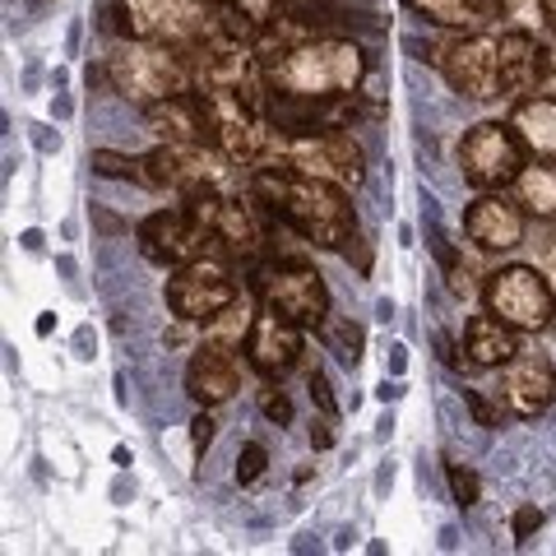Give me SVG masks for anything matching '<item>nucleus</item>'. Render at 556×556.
Returning a JSON list of instances; mask_svg holds the SVG:
<instances>
[{"instance_id":"4468645a","label":"nucleus","mask_w":556,"mask_h":556,"mask_svg":"<svg viewBox=\"0 0 556 556\" xmlns=\"http://www.w3.org/2000/svg\"><path fill=\"white\" fill-rule=\"evenodd\" d=\"M501 399L515 417H538L556 404V367L543 353H519L501 367Z\"/></svg>"},{"instance_id":"c85d7f7f","label":"nucleus","mask_w":556,"mask_h":556,"mask_svg":"<svg viewBox=\"0 0 556 556\" xmlns=\"http://www.w3.org/2000/svg\"><path fill=\"white\" fill-rule=\"evenodd\" d=\"M237 10L247 14L255 28H265V24H274V20H283V14L292 10V0H237Z\"/></svg>"},{"instance_id":"a18cd8bd","label":"nucleus","mask_w":556,"mask_h":556,"mask_svg":"<svg viewBox=\"0 0 556 556\" xmlns=\"http://www.w3.org/2000/svg\"><path fill=\"white\" fill-rule=\"evenodd\" d=\"M543 28L556 38V0H543Z\"/></svg>"},{"instance_id":"b1692460","label":"nucleus","mask_w":556,"mask_h":556,"mask_svg":"<svg viewBox=\"0 0 556 556\" xmlns=\"http://www.w3.org/2000/svg\"><path fill=\"white\" fill-rule=\"evenodd\" d=\"M510 195H515V204L525 208L529 218H538V223H556V163L529 159L525 172L515 177Z\"/></svg>"},{"instance_id":"393cba45","label":"nucleus","mask_w":556,"mask_h":556,"mask_svg":"<svg viewBox=\"0 0 556 556\" xmlns=\"http://www.w3.org/2000/svg\"><path fill=\"white\" fill-rule=\"evenodd\" d=\"M320 339H325L329 353H339L348 362V367H357L362 362V329L348 316H325L320 320Z\"/></svg>"},{"instance_id":"49530a36","label":"nucleus","mask_w":556,"mask_h":556,"mask_svg":"<svg viewBox=\"0 0 556 556\" xmlns=\"http://www.w3.org/2000/svg\"><path fill=\"white\" fill-rule=\"evenodd\" d=\"M20 241H24V251H42V232H38V228H33V232H24Z\"/></svg>"},{"instance_id":"5701e85b","label":"nucleus","mask_w":556,"mask_h":556,"mask_svg":"<svg viewBox=\"0 0 556 556\" xmlns=\"http://www.w3.org/2000/svg\"><path fill=\"white\" fill-rule=\"evenodd\" d=\"M214 237H218V247L228 255H241V260L265 255V232H260L251 204H241V200H223L218 218H214Z\"/></svg>"},{"instance_id":"f257e3e1","label":"nucleus","mask_w":556,"mask_h":556,"mask_svg":"<svg viewBox=\"0 0 556 556\" xmlns=\"http://www.w3.org/2000/svg\"><path fill=\"white\" fill-rule=\"evenodd\" d=\"M251 195L260 204H269V214L316 251L348 255L362 241L357 208L343 186L302 177V172H292L288 163H265V167H251Z\"/></svg>"},{"instance_id":"dca6fc26","label":"nucleus","mask_w":556,"mask_h":556,"mask_svg":"<svg viewBox=\"0 0 556 556\" xmlns=\"http://www.w3.org/2000/svg\"><path fill=\"white\" fill-rule=\"evenodd\" d=\"M144 126L163 139V144H214V121L200 89L190 93H172L163 102H149L144 108Z\"/></svg>"},{"instance_id":"f3484780","label":"nucleus","mask_w":556,"mask_h":556,"mask_svg":"<svg viewBox=\"0 0 556 556\" xmlns=\"http://www.w3.org/2000/svg\"><path fill=\"white\" fill-rule=\"evenodd\" d=\"M241 390V362L237 353H223L214 343H200L186 362V394L200 408H218Z\"/></svg>"},{"instance_id":"7c9ffc66","label":"nucleus","mask_w":556,"mask_h":556,"mask_svg":"<svg viewBox=\"0 0 556 556\" xmlns=\"http://www.w3.org/2000/svg\"><path fill=\"white\" fill-rule=\"evenodd\" d=\"M445 283H450V292H455V298H473V292H478L473 269H468L459 255H450V260H445Z\"/></svg>"},{"instance_id":"f704fd0d","label":"nucleus","mask_w":556,"mask_h":556,"mask_svg":"<svg viewBox=\"0 0 556 556\" xmlns=\"http://www.w3.org/2000/svg\"><path fill=\"white\" fill-rule=\"evenodd\" d=\"M214 437H218V422L208 417V408H200L195 417H190V445H195L200 455H204V450L214 445Z\"/></svg>"},{"instance_id":"4c0bfd02","label":"nucleus","mask_w":556,"mask_h":556,"mask_svg":"<svg viewBox=\"0 0 556 556\" xmlns=\"http://www.w3.org/2000/svg\"><path fill=\"white\" fill-rule=\"evenodd\" d=\"M538 269H543V278H547L552 292H556V232L543 241V251H538Z\"/></svg>"},{"instance_id":"864d4df0","label":"nucleus","mask_w":556,"mask_h":556,"mask_svg":"<svg viewBox=\"0 0 556 556\" xmlns=\"http://www.w3.org/2000/svg\"><path fill=\"white\" fill-rule=\"evenodd\" d=\"M214 5H237V0H214Z\"/></svg>"},{"instance_id":"09e8293b","label":"nucleus","mask_w":556,"mask_h":556,"mask_svg":"<svg viewBox=\"0 0 556 556\" xmlns=\"http://www.w3.org/2000/svg\"><path fill=\"white\" fill-rule=\"evenodd\" d=\"M112 464H116V468H130V450L116 445V450H112Z\"/></svg>"},{"instance_id":"37998d69","label":"nucleus","mask_w":556,"mask_h":556,"mask_svg":"<svg viewBox=\"0 0 556 556\" xmlns=\"http://www.w3.org/2000/svg\"><path fill=\"white\" fill-rule=\"evenodd\" d=\"M437 348H441V362H445V367H455V371H459V367H464V362H459V357H455V343H450V339H445V334H437Z\"/></svg>"},{"instance_id":"423d86ee","label":"nucleus","mask_w":556,"mask_h":556,"mask_svg":"<svg viewBox=\"0 0 556 556\" xmlns=\"http://www.w3.org/2000/svg\"><path fill=\"white\" fill-rule=\"evenodd\" d=\"M482 302L496 320L515 325L519 334H538V329H547L556 316V292L538 265H506V269L486 274Z\"/></svg>"},{"instance_id":"8fccbe9b","label":"nucleus","mask_w":556,"mask_h":556,"mask_svg":"<svg viewBox=\"0 0 556 556\" xmlns=\"http://www.w3.org/2000/svg\"><path fill=\"white\" fill-rule=\"evenodd\" d=\"M70 112H75V108H70V98H56V102H51V116H70Z\"/></svg>"},{"instance_id":"a878e982","label":"nucleus","mask_w":556,"mask_h":556,"mask_svg":"<svg viewBox=\"0 0 556 556\" xmlns=\"http://www.w3.org/2000/svg\"><path fill=\"white\" fill-rule=\"evenodd\" d=\"M93 172L98 177H112V181H139L144 186V159H126V153H112V149H93Z\"/></svg>"},{"instance_id":"79ce46f5","label":"nucleus","mask_w":556,"mask_h":556,"mask_svg":"<svg viewBox=\"0 0 556 556\" xmlns=\"http://www.w3.org/2000/svg\"><path fill=\"white\" fill-rule=\"evenodd\" d=\"M399 394H404V386H399V380H380V386H376V399H380V404H394Z\"/></svg>"},{"instance_id":"6ab92c4d","label":"nucleus","mask_w":556,"mask_h":556,"mask_svg":"<svg viewBox=\"0 0 556 556\" xmlns=\"http://www.w3.org/2000/svg\"><path fill=\"white\" fill-rule=\"evenodd\" d=\"M510 126H515V135H519V144H525L529 159L556 163V98H547V93L515 98Z\"/></svg>"},{"instance_id":"603ef678","label":"nucleus","mask_w":556,"mask_h":556,"mask_svg":"<svg viewBox=\"0 0 556 556\" xmlns=\"http://www.w3.org/2000/svg\"><path fill=\"white\" fill-rule=\"evenodd\" d=\"M353 538H357L353 529H339V538H334V547H339V552H343V547H353Z\"/></svg>"},{"instance_id":"de8ad7c7","label":"nucleus","mask_w":556,"mask_h":556,"mask_svg":"<svg viewBox=\"0 0 556 556\" xmlns=\"http://www.w3.org/2000/svg\"><path fill=\"white\" fill-rule=\"evenodd\" d=\"M51 329H56V316H51V311H42V316H38V334L47 339V334H51Z\"/></svg>"},{"instance_id":"9b49d317","label":"nucleus","mask_w":556,"mask_h":556,"mask_svg":"<svg viewBox=\"0 0 556 556\" xmlns=\"http://www.w3.org/2000/svg\"><path fill=\"white\" fill-rule=\"evenodd\" d=\"M441 75L468 102L501 98V42L496 33H455L441 47Z\"/></svg>"},{"instance_id":"ddd939ff","label":"nucleus","mask_w":556,"mask_h":556,"mask_svg":"<svg viewBox=\"0 0 556 556\" xmlns=\"http://www.w3.org/2000/svg\"><path fill=\"white\" fill-rule=\"evenodd\" d=\"M525 228H529V214L506 190H482V195L464 208V237L473 241L478 251H515L519 241H525Z\"/></svg>"},{"instance_id":"a211bd4d","label":"nucleus","mask_w":556,"mask_h":556,"mask_svg":"<svg viewBox=\"0 0 556 556\" xmlns=\"http://www.w3.org/2000/svg\"><path fill=\"white\" fill-rule=\"evenodd\" d=\"M501 42V98H525L538 89V51L543 42L529 28H506L496 33Z\"/></svg>"},{"instance_id":"cd10ccee","label":"nucleus","mask_w":556,"mask_h":556,"mask_svg":"<svg viewBox=\"0 0 556 556\" xmlns=\"http://www.w3.org/2000/svg\"><path fill=\"white\" fill-rule=\"evenodd\" d=\"M265 464H269V450L260 445V441H247L241 445V455H237V468H232V478L241 482V486H251L260 473H265Z\"/></svg>"},{"instance_id":"473e14b6","label":"nucleus","mask_w":556,"mask_h":556,"mask_svg":"<svg viewBox=\"0 0 556 556\" xmlns=\"http://www.w3.org/2000/svg\"><path fill=\"white\" fill-rule=\"evenodd\" d=\"M538 529H543V510H538V506H519V510L510 515V533L519 538V543H529Z\"/></svg>"},{"instance_id":"bb28decb","label":"nucleus","mask_w":556,"mask_h":556,"mask_svg":"<svg viewBox=\"0 0 556 556\" xmlns=\"http://www.w3.org/2000/svg\"><path fill=\"white\" fill-rule=\"evenodd\" d=\"M445 482H450V496H455L459 510H468V506H478L482 501V482H478V473L468 464L445 459Z\"/></svg>"},{"instance_id":"9d476101","label":"nucleus","mask_w":556,"mask_h":556,"mask_svg":"<svg viewBox=\"0 0 556 556\" xmlns=\"http://www.w3.org/2000/svg\"><path fill=\"white\" fill-rule=\"evenodd\" d=\"M241 298V283L232 278V269L223 265L214 255H200L190 265L172 269L167 278V311L177 320H190V325H204L214 320L223 306Z\"/></svg>"},{"instance_id":"1a4fd4ad","label":"nucleus","mask_w":556,"mask_h":556,"mask_svg":"<svg viewBox=\"0 0 556 556\" xmlns=\"http://www.w3.org/2000/svg\"><path fill=\"white\" fill-rule=\"evenodd\" d=\"M255 298L265 311H278L302 329H320V320L329 316V288L316 265H260Z\"/></svg>"},{"instance_id":"3c124183","label":"nucleus","mask_w":556,"mask_h":556,"mask_svg":"<svg viewBox=\"0 0 556 556\" xmlns=\"http://www.w3.org/2000/svg\"><path fill=\"white\" fill-rule=\"evenodd\" d=\"M376 320L390 325V320H394V302H380V306H376Z\"/></svg>"},{"instance_id":"412c9836","label":"nucleus","mask_w":556,"mask_h":556,"mask_svg":"<svg viewBox=\"0 0 556 556\" xmlns=\"http://www.w3.org/2000/svg\"><path fill=\"white\" fill-rule=\"evenodd\" d=\"M408 10L450 33H482L506 14V0H408Z\"/></svg>"},{"instance_id":"20e7f679","label":"nucleus","mask_w":556,"mask_h":556,"mask_svg":"<svg viewBox=\"0 0 556 556\" xmlns=\"http://www.w3.org/2000/svg\"><path fill=\"white\" fill-rule=\"evenodd\" d=\"M121 38L195 51L218 33L214 0H116Z\"/></svg>"},{"instance_id":"a19ab883","label":"nucleus","mask_w":556,"mask_h":556,"mask_svg":"<svg viewBox=\"0 0 556 556\" xmlns=\"http://www.w3.org/2000/svg\"><path fill=\"white\" fill-rule=\"evenodd\" d=\"M28 130H33V139H38L42 153H56V149H61V135L51 130V126H28Z\"/></svg>"},{"instance_id":"aec40b11","label":"nucleus","mask_w":556,"mask_h":556,"mask_svg":"<svg viewBox=\"0 0 556 556\" xmlns=\"http://www.w3.org/2000/svg\"><path fill=\"white\" fill-rule=\"evenodd\" d=\"M515 353H519V329L496 320L492 311L464 325V362L468 367H506Z\"/></svg>"},{"instance_id":"c9c22d12","label":"nucleus","mask_w":556,"mask_h":556,"mask_svg":"<svg viewBox=\"0 0 556 556\" xmlns=\"http://www.w3.org/2000/svg\"><path fill=\"white\" fill-rule=\"evenodd\" d=\"M306 390H311V404H316L320 413L339 417V404H334V394H329V380H325L320 371H311V376H306Z\"/></svg>"},{"instance_id":"2eb2a0df","label":"nucleus","mask_w":556,"mask_h":556,"mask_svg":"<svg viewBox=\"0 0 556 556\" xmlns=\"http://www.w3.org/2000/svg\"><path fill=\"white\" fill-rule=\"evenodd\" d=\"M241 353H247L251 371H260L265 380H283L302 362V325L283 320L278 311H260Z\"/></svg>"},{"instance_id":"ea45409f","label":"nucleus","mask_w":556,"mask_h":556,"mask_svg":"<svg viewBox=\"0 0 556 556\" xmlns=\"http://www.w3.org/2000/svg\"><path fill=\"white\" fill-rule=\"evenodd\" d=\"M93 223H98V232H102V237H121V232H126V223L112 218L108 208H93Z\"/></svg>"},{"instance_id":"f8f14e48","label":"nucleus","mask_w":556,"mask_h":556,"mask_svg":"<svg viewBox=\"0 0 556 556\" xmlns=\"http://www.w3.org/2000/svg\"><path fill=\"white\" fill-rule=\"evenodd\" d=\"M135 237H139V251H144L149 265H163V269L190 265V260H200V255L214 251V241H218L186 204L149 214L144 223H139Z\"/></svg>"},{"instance_id":"0eeeda50","label":"nucleus","mask_w":556,"mask_h":556,"mask_svg":"<svg viewBox=\"0 0 556 556\" xmlns=\"http://www.w3.org/2000/svg\"><path fill=\"white\" fill-rule=\"evenodd\" d=\"M529 153L510 121H478L459 139V172L473 190H510Z\"/></svg>"},{"instance_id":"6e6552de","label":"nucleus","mask_w":556,"mask_h":556,"mask_svg":"<svg viewBox=\"0 0 556 556\" xmlns=\"http://www.w3.org/2000/svg\"><path fill=\"white\" fill-rule=\"evenodd\" d=\"M237 163L218 144H159L144 159V186L153 190H177V195H195V190H223L228 172Z\"/></svg>"},{"instance_id":"c756f323","label":"nucleus","mask_w":556,"mask_h":556,"mask_svg":"<svg viewBox=\"0 0 556 556\" xmlns=\"http://www.w3.org/2000/svg\"><path fill=\"white\" fill-rule=\"evenodd\" d=\"M260 413H265L274 427H292V399L283 390H260Z\"/></svg>"},{"instance_id":"72a5a7b5","label":"nucleus","mask_w":556,"mask_h":556,"mask_svg":"<svg viewBox=\"0 0 556 556\" xmlns=\"http://www.w3.org/2000/svg\"><path fill=\"white\" fill-rule=\"evenodd\" d=\"M533 93L556 98V42L538 51V89H533Z\"/></svg>"},{"instance_id":"58836bf2","label":"nucleus","mask_w":556,"mask_h":556,"mask_svg":"<svg viewBox=\"0 0 556 556\" xmlns=\"http://www.w3.org/2000/svg\"><path fill=\"white\" fill-rule=\"evenodd\" d=\"M75 357H84V362H93V357H98V334H93L89 325H84L79 334H75Z\"/></svg>"},{"instance_id":"4be33fe9","label":"nucleus","mask_w":556,"mask_h":556,"mask_svg":"<svg viewBox=\"0 0 556 556\" xmlns=\"http://www.w3.org/2000/svg\"><path fill=\"white\" fill-rule=\"evenodd\" d=\"M255 306H260L255 288H247L237 302L223 306L214 320L200 325V343H214V348H223V353H241V348H247V339H251V325H255V316H260Z\"/></svg>"},{"instance_id":"f03ea898","label":"nucleus","mask_w":556,"mask_h":556,"mask_svg":"<svg viewBox=\"0 0 556 556\" xmlns=\"http://www.w3.org/2000/svg\"><path fill=\"white\" fill-rule=\"evenodd\" d=\"M260 70H265L269 93H278V98L334 102V98H353L371 65H367V51L353 38L325 33V38H306L269 61H260Z\"/></svg>"},{"instance_id":"e433bc0d","label":"nucleus","mask_w":556,"mask_h":556,"mask_svg":"<svg viewBox=\"0 0 556 556\" xmlns=\"http://www.w3.org/2000/svg\"><path fill=\"white\" fill-rule=\"evenodd\" d=\"M334 445V417L320 413L316 422H311V450H329Z\"/></svg>"},{"instance_id":"c03bdc74","label":"nucleus","mask_w":556,"mask_h":556,"mask_svg":"<svg viewBox=\"0 0 556 556\" xmlns=\"http://www.w3.org/2000/svg\"><path fill=\"white\" fill-rule=\"evenodd\" d=\"M404 367H408V353H404V343H394V348H390V371L404 376Z\"/></svg>"},{"instance_id":"39448f33","label":"nucleus","mask_w":556,"mask_h":556,"mask_svg":"<svg viewBox=\"0 0 556 556\" xmlns=\"http://www.w3.org/2000/svg\"><path fill=\"white\" fill-rule=\"evenodd\" d=\"M278 163H288L292 172H302V177L343 186V190H357L362 177H367V153L339 126H311V130L283 135V159Z\"/></svg>"},{"instance_id":"7ed1b4c3","label":"nucleus","mask_w":556,"mask_h":556,"mask_svg":"<svg viewBox=\"0 0 556 556\" xmlns=\"http://www.w3.org/2000/svg\"><path fill=\"white\" fill-rule=\"evenodd\" d=\"M108 70V89L121 93L126 102H163L172 93H190L195 89V65H190V51L177 47H159V42H139V38H121L112 42V51L102 56Z\"/></svg>"},{"instance_id":"2f4dec72","label":"nucleus","mask_w":556,"mask_h":556,"mask_svg":"<svg viewBox=\"0 0 556 556\" xmlns=\"http://www.w3.org/2000/svg\"><path fill=\"white\" fill-rule=\"evenodd\" d=\"M464 404H468V413H473V422H478V427H486V431L501 427V408L492 404V399H482L478 390H464Z\"/></svg>"}]
</instances>
